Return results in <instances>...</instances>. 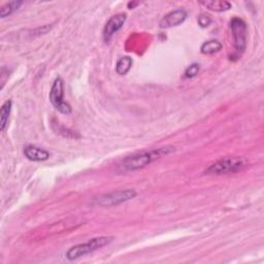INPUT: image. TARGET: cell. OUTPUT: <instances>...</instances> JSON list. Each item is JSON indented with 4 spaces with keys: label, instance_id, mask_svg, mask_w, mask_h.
I'll use <instances>...</instances> for the list:
<instances>
[{
    "label": "cell",
    "instance_id": "9",
    "mask_svg": "<svg viewBox=\"0 0 264 264\" xmlns=\"http://www.w3.org/2000/svg\"><path fill=\"white\" fill-rule=\"evenodd\" d=\"M24 155L28 160L34 162L46 161L50 158V153L48 151L36 146H32V144H29V146H26L24 148Z\"/></svg>",
    "mask_w": 264,
    "mask_h": 264
},
{
    "label": "cell",
    "instance_id": "1",
    "mask_svg": "<svg viewBox=\"0 0 264 264\" xmlns=\"http://www.w3.org/2000/svg\"><path fill=\"white\" fill-rule=\"evenodd\" d=\"M174 151H175L174 147L167 146V147H163L159 149H155L152 151L138 152V153L132 154L124 158L121 163V166L128 171L138 170L140 168H143L144 166H147L148 164L152 163L153 161L160 159L161 157L166 156Z\"/></svg>",
    "mask_w": 264,
    "mask_h": 264
},
{
    "label": "cell",
    "instance_id": "13",
    "mask_svg": "<svg viewBox=\"0 0 264 264\" xmlns=\"http://www.w3.org/2000/svg\"><path fill=\"white\" fill-rule=\"evenodd\" d=\"M132 58L129 56H125L122 57L120 60L118 61L117 65H116V72L120 75H125L129 72V70L131 69V66H132Z\"/></svg>",
    "mask_w": 264,
    "mask_h": 264
},
{
    "label": "cell",
    "instance_id": "8",
    "mask_svg": "<svg viewBox=\"0 0 264 264\" xmlns=\"http://www.w3.org/2000/svg\"><path fill=\"white\" fill-rule=\"evenodd\" d=\"M187 19V12L184 9H176L168 12L160 21L161 28H171L181 25Z\"/></svg>",
    "mask_w": 264,
    "mask_h": 264
},
{
    "label": "cell",
    "instance_id": "5",
    "mask_svg": "<svg viewBox=\"0 0 264 264\" xmlns=\"http://www.w3.org/2000/svg\"><path fill=\"white\" fill-rule=\"evenodd\" d=\"M64 98V82L62 77L58 76L55 78L54 83L50 91V101L58 112L64 115H69L71 113V107L63 100Z\"/></svg>",
    "mask_w": 264,
    "mask_h": 264
},
{
    "label": "cell",
    "instance_id": "18",
    "mask_svg": "<svg viewBox=\"0 0 264 264\" xmlns=\"http://www.w3.org/2000/svg\"><path fill=\"white\" fill-rule=\"evenodd\" d=\"M138 4V2H135V3H132V2H129L128 3V7L131 9V6H132V8H133L135 5H137Z\"/></svg>",
    "mask_w": 264,
    "mask_h": 264
},
{
    "label": "cell",
    "instance_id": "6",
    "mask_svg": "<svg viewBox=\"0 0 264 264\" xmlns=\"http://www.w3.org/2000/svg\"><path fill=\"white\" fill-rule=\"evenodd\" d=\"M230 28L232 32L234 48L237 53L242 54L247 48V36H248L247 24L244 20L240 18H233L230 22Z\"/></svg>",
    "mask_w": 264,
    "mask_h": 264
},
{
    "label": "cell",
    "instance_id": "7",
    "mask_svg": "<svg viewBox=\"0 0 264 264\" xmlns=\"http://www.w3.org/2000/svg\"><path fill=\"white\" fill-rule=\"evenodd\" d=\"M127 19L125 14H118L113 16L105 24L103 28V39L105 43H110L115 33L120 30Z\"/></svg>",
    "mask_w": 264,
    "mask_h": 264
},
{
    "label": "cell",
    "instance_id": "17",
    "mask_svg": "<svg viewBox=\"0 0 264 264\" xmlns=\"http://www.w3.org/2000/svg\"><path fill=\"white\" fill-rule=\"evenodd\" d=\"M210 22H212V19H210L206 15H203L202 14L199 17H198V24H199L200 27H202V28L207 27V26L210 24Z\"/></svg>",
    "mask_w": 264,
    "mask_h": 264
},
{
    "label": "cell",
    "instance_id": "15",
    "mask_svg": "<svg viewBox=\"0 0 264 264\" xmlns=\"http://www.w3.org/2000/svg\"><path fill=\"white\" fill-rule=\"evenodd\" d=\"M198 72H199V64H192L190 65L189 67L185 70V73H184V76L186 78H192V77H195Z\"/></svg>",
    "mask_w": 264,
    "mask_h": 264
},
{
    "label": "cell",
    "instance_id": "12",
    "mask_svg": "<svg viewBox=\"0 0 264 264\" xmlns=\"http://www.w3.org/2000/svg\"><path fill=\"white\" fill-rule=\"evenodd\" d=\"M222 44L218 41H215V39H212V41H207L203 43L200 47V52L203 55H212L215 54V53L219 52L222 49Z\"/></svg>",
    "mask_w": 264,
    "mask_h": 264
},
{
    "label": "cell",
    "instance_id": "2",
    "mask_svg": "<svg viewBox=\"0 0 264 264\" xmlns=\"http://www.w3.org/2000/svg\"><path fill=\"white\" fill-rule=\"evenodd\" d=\"M248 164L244 157H226L210 164L204 171L205 175L222 176L228 174H235L243 170Z\"/></svg>",
    "mask_w": 264,
    "mask_h": 264
},
{
    "label": "cell",
    "instance_id": "16",
    "mask_svg": "<svg viewBox=\"0 0 264 264\" xmlns=\"http://www.w3.org/2000/svg\"><path fill=\"white\" fill-rule=\"evenodd\" d=\"M57 133L63 135L64 137H72V138H75V137H78V136H75V133H73V131L69 130V129H65L64 127H59V129L56 130Z\"/></svg>",
    "mask_w": 264,
    "mask_h": 264
},
{
    "label": "cell",
    "instance_id": "10",
    "mask_svg": "<svg viewBox=\"0 0 264 264\" xmlns=\"http://www.w3.org/2000/svg\"><path fill=\"white\" fill-rule=\"evenodd\" d=\"M199 4L203 5L207 9L212 11H217V12H222L226 11L231 8V3L228 1H219V0H204V1H200Z\"/></svg>",
    "mask_w": 264,
    "mask_h": 264
},
{
    "label": "cell",
    "instance_id": "3",
    "mask_svg": "<svg viewBox=\"0 0 264 264\" xmlns=\"http://www.w3.org/2000/svg\"><path fill=\"white\" fill-rule=\"evenodd\" d=\"M114 241V237L112 236H98L91 239L87 243L80 244L71 247L67 252H66V258L69 261L76 260L81 257H84L88 254L95 252V251L110 245Z\"/></svg>",
    "mask_w": 264,
    "mask_h": 264
},
{
    "label": "cell",
    "instance_id": "11",
    "mask_svg": "<svg viewBox=\"0 0 264 264\" xmlns=\"http://www.w3.org/2000/svg\"><path fill=\"white\" fill-rule=\"evenodd\" d=\"M11 107H12L11 100H6L2 104L1 109H0V130H1L2 132H4L7 127V122H8V118L11 112Z\"/></svg>",
    "mask_w": 264,
    "mask_h": 264
},
{
    "label": "cell",
    "instance_id": "14",
    "mask_svg": "<svg viewBox=\"0 0 264 264\" xmlns=\"http://www.w3.org/2000/svg\"><path fill=\"white\" fill-rule=\"evenodd\" d=\"M22 4L23 1H10L5 3L4 5L1 6V8H0V17L3 19L12 15L15 11H17L20 8Z\"/></svg>",
    "mask_w": 264,
    "mask_h": 264
},
{
    "label": "cell",
    "instance_id": "4",
    "mask_svg": "<svg viewBox=\"0 0 264 264\" xmlns=\"http://www.w3.org/2000/svg\"><path fill=\"white\" fill-rule=\"evenodd\" d=\"M137 195L135 190L126 189V190H119L113 191L107 194H103L100 197L96 198L95 203L99 206H115L121 203L127 202L131 199H133Z\"/></svg>",
    "mask_w": 264,
    "mask_h": 264
}]
</instances>
